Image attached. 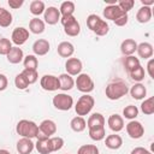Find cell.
<instances>
[{
  "label": "cell",
  "mask_w": 154,
  "mask_h": 154,
  "mask_svg": "<svg viewBox=\"0 0 154 154\" xmlns=\"http://www.w3.org/2000/svg\"><path fill=\"white\" fill-rule=\"evenodd\" d=\"M129 93V87L123 79H114L109 82L105 89L106 97L109 100H119Z\"/></svg>",
  "instance_id": "6da1fadb"
},
{
  "label": "cell",
  "mask_w": 154,
  "mask_h": 154,
  "mask_svg": "<svg viewBox=\"0 0 154 154\" xmlns=\"http://www.w3.org/2000/svg\"><path fill=\"white\" fill-rule=\"evenodd\" d=\"M16 131L22 137H26V138H30V140L34 138V137H37L38 134H40L38 125L36 123H34L32 120H28V119L19 120L16 125Z\"/></svg>",
  "instance_id": "7a4b0ae2"
},
{
  "label": "cell",
  "mask_w": 154,
  "mask_h": 154,
  "mask_svg": "<svg viewBox=\"0 0 154 154\" xmlns=\"http://www.w3.org/2000/svg\"><path fill=\"white\" fill-rule=\"evenodd\" d=\"M87 25L97 36H105L109 31V26L107 22L101 19L97 14H89L87 17Z\"/></svg>",
  "instance_id": "3957f363"
},
{
  "label": "cell",
  "mask_w": 154,
  "mask_h": 154,
  "mask_svg": "<svg viewBox=\"0 0 154 154\" xmlns=\"http://www.w3.org/2000/svg\"><path fill=\"white\" fill-rule=\"evenodd\" d=\"M94 103H95V100L93 96H90L89 94H83L75 105V111L77 116L83 117V116L89 114L94 107Z\"/></svg>",
  "instance_id": "277c9868"
},
{
  "label": "cell",
  "mask_w": 154,
  "mask_h": 154,
  "mask_svg": "<svg viewBox=\"0 0 154 154\" xmlns=\"http://www.w3.org/2000/svg\"><path fill=\"white\" fill-rule=\"evenodd\" d=\"M60 23L63 24L64 32L67 36L75 37L77 35H79V32H81V25H79V23L76 19L75 16H64V17H60Z\"/></svg>",
  "instance_id": "5b68a950"
},
{
  "label": "cell",
  "mask_w": 154,
  "mask_h": 154,
  "mask_svg": "<svg viewBox=\"0 0 154 154\" xmlns=\"http://www.w3.org/2000/svg\"><path fill=\"white\" fill-rule=\"evenodd\" d=\"M53 106L59 111H69L73 106V99L71 95L65 93H58L53 96Z\"/></svg>",
  "instance_id": "8992f818"
},
{
  "label": "cell",
  "mask_w": 154,
  "mask_h": 154,
  "mask_svg": "<svg viewBox=\"0 0 154 154\" xmlns=\"http://www.w3.org/2000/svg\"><path fill=\"white\" fill-rule=\"evenodd\" d=\"M75 85L81 93L84 94H88L94 90V81L87 73H79L77 76V79L75 81Z\"/></svg>",
  "instance_id": "52a82bcc"
},
{
  "label": "cell",
  "mask_w": 154,
  "mask_h": 154,
  "mask_svg": "<svg viewBox=\"0 0 154 154\" xmlns=\"http://www.w3.org/2000/svg\"><path fill=\"white\" fill-rule=\"evenodd\" d=\"M40 85L46 91H55L59 89V78L53 75H43L40 79Z\"/></svg>",
  "instance_id": "ba28073f"
},
{
  "label": "cell",
  "mask_w": 154,
  "mask_h": 154,
  "mask_svg": "<svg viewBox=\"0 0 154 154\" xmlns=\"http://www.w3.org/2000/svg\"><path fill=\"white\" fill-rule=\"evenodd\" d=\"M36 138H37V142L35 143V148L40 154H51V153H53L49 137H47V136H45L40 132Z\"/></svg>",
  "instance_id": "9c48e42d"
},
{
  "label": "cell",
  "mask_w": 154,
  "mask_h": 154,
  "mask_svg": "<svg viewBox=\"0 0 154 154\" xmlns=\"http://www.w3.org/2000/svg\"><path fill=\"white\" fill-rule=\"evenodd\" d=\"M28 38H29V31H28V29H25L23 26H18L12 31L11 42H13L17 47L24 45Z\"/></svg>",
  "instance_id": "30bf717a"
},
{
  "label": "cell",
  "mask_w": 154,
  "mask_h": 154,
  "mask_svg": "<svg viewBox=\"0 0 154 154\" xmlns=\"http://www.w3.org/2000/svg\"><path fill=\"white\" fill-rule=\"evenodd\" d=\"M126 132L128 135L134 138V140H137V138H141L144 134V128L143 125L137 122V120H130L128 124H126Z\"/></svg>",
  "instance_id": "8fae6325"
},
{
  "label": "cell",
  "mask_w": 154,
  "mask_h": 154,
  "mask_svg": "<svg viewBox=\"0 0 154 154\" xmlns=\"http://www.w3.org/2000/svg\"><path fill=\"white\" fill-rule=\"evenodd\" d=\"M83 69L82 61L78 58H69L65 63L66 73L70 76H78Z\"/></svg>",
  "instance_id": "7c38bea8"
},
{
  "label": "cell",
  "mask_w": 154,
  "mask_h": 154,
  "mask_svg": "<svg viewBox=\"0 0 154 154\" xmlns=\"http://www.w3.org/2000/svg\"><path fill=\"white\" fill-rule=\"evenodd\" d=\"M60 12H59V10L57 8V7H54V6H49L48 8H46L45 10V12H43V19H45V22L47 23V24H49V25H54V24H57L58 22H60Z\"/></svg>",
  "instance_id": "4fadbf2b"
},
{
  "label": "cell",
  "mask_w": 154,
  "mask_h": 154,
  "mask_svg": "<svg viewBox=\"0 0 154 154\" xmlns=\"http://www.w3.org/2000/svg\"><path fill=\"white\" fill-rule=\"evenodd\" d=\"M124 13H126V12L122 11L117 4H116V5H108V6H106L105 10H103V17H105L106 19H109V20H113V22L117 20V19H118L120 16H123Z\"/></svg>",
  "instance_id": "5bb4252c"
},
{
  "label": "cell",
  "mask_w": 154,
  "mask_h": 154,
  "mask_svg": "<svg viewBox=\"0 0 154 154\" xmlns=\"http://www.w3.org/2000/svg\"><path fill=\"white\" fill-rule=\"evenodd\" d=\"M107 124H108V128L113 131V132H119L124 129V119L122 116L114 113V114H111L108 117V120H107Z\"/></svg>",
  "instance_id": "9a60e30c"
},
{
  "label": "cell",
  "mask_w": 154,
  "mask_h": 154,
  "mask_svg": "<svg viewBox=\"0 0 154 154\" xmlns=\"http://www.w3.org/2000/svg\"><path fill=\"white\" fill-rule=\"evenodd\" d=\"M38 130L42 135H45L47 137H52V135H54L57 132V124L51 119H45L38 125Z\"/></svg>",
  "instance_id": "2e32d148"
},
{
  "label": "cell",
  "mask_w": 154,
  "mask_h": 154,
  "mask_svg": "<svg viewBox=\"0 0 154 154\" xmlns=\"http://www.w3.org/2000/svg\"><path fill=\"white\" fill-rule=\"evenodd\" d=\"M17 152L19 154H30L34 148H35V143L30 140V138H26V137H22L18 142H17Z\"/></svg>",
  "instance_id": "e0dca14e"
},
{
  "label": "cell",
  "mask_w": 154,
  "mask_h": 154,
  "mask_svg": "<svg viewBox=\"0 0 154 154\" xmlns=\"http://www.w3.org/2000/svg\"><path fill=\"white\" fill-rule=\"evenodd\" d=\"M49 48H51V45L45 38H38L32 45V52L35 55H46L49 52Z\"/></svg>",
  "instance_id": "ac0fdd59"
},
{
  "label": "cell",
  "mask_w": 154,
  "mask_h": 154,
  "mask_svg": "<svg viewBox=\"0 0 154 154\" xmlns=\"http://www.w3.org/2000/svg\"><path fill=\"white\" fill-rule=\"evenodd\" d=\"M136 49H137V42L134 38H125L120 43V52L125 57L132 55L136 52Z\"/></svg>",
  "instance_id": "d6986e66"
},
{
  "label": "cell",
  "mask_w": 154,
  "mask_h": 154,
  "mask_svg": "<svg viewBox=\"0 0 154 154\" xmlns=\"http://www.w3.org/2000/svg\"><path fill=\"white\" fill-rule=\"evenodd\" d=\"M87 126L88 129H99V128H105V118L101 113H93L89 116L87 120Z\"/></svg>",
  "instance_id": "ffe728a7"
},
{
  "label": "cell",
  "mask_w": 154,
  "mask_h": 154,
  "mask_svg": "<svg viewBox=\"0 0 154 154\" xmlns=\"http://www.w3.org/2000/svg\"><path fill=\"white\" fill-rule=\"evenodd\" d=\"M137 54L140 58L142 59H150L153 57V46L149 42H141L140 45H137V49H136Z\"/></svg>",
  "instance_id": "44dd1931"
},
{
  "label": "cell",
  "mask_w": 154,
  "mask_h": 154,
  "mask_svg": "<svg viewBox=\"0 0 154 154\" xmlns=\"http://www.w3.org/2000/svg\"><path fill=\"white\" fill-rule=\"evenodd\" d=\"M57 52L60 57L63 58H70L73 53H75V47L71 42L69 41H63L58 45V48H57Z\"/></svg>",
  "instance_id": "7402d4cb"
},
{
  "label": "cell",
  "mask_w": 154,
  "mask_h": 154,
  "mask_svg": "<svg viewBox=\"0 0 154 154\" xmlns=\"http://www.w3.org/2000/svg\"><path fill=\"white\" fill-rule=\"evenodd\" d=\"M58 78H59V89L60 90L67 91L75 87V79L72 78V76H70L67 73H61Z\"/></svg>",
  "instance_id": "603a6c76"
},
{
  "label": "cell",
  "mask_w": 154,
  "mask_h": 154,
  "mask_svg": "<svg viewBox=\"0 0 154 154\" xmlns=\"http://www.w3.org/2000/svg\"><path fill=\"white\" fill-rule=\"evenodd\" d=\"M7 58V61L11 63V64H19L20 61H23L24 59V54H23V51L22 48L19 47H12L11 51L8 52V54L6 55Z\"/></svg>",
  "instance_id": "cb8c5ba5"
},
{
  "label": "cell",
  "mask_w": 154,
  "mask_h": 154,
  "mask_svg": "<svg viewBox=\"0 0 154 154\" xmlns=\"http://www.w3.org/2000/svg\"><path fill=\"white\" fill-rule=\"evenodd\" d=\"M105 144H106L107 148H109L112 150H116V149H119L123 146V138L117 134H112V135H108L106 137Z\"/></svg>",
  "instance_id": "d4e9b609"
},
{
  "label": "cell",
  "mask_w": 154,
  "mask_h": 154,
  "mask_svg": "<svg viewBox=\"0 0 154 154\" xmlns=\"http://www.w3.org/2000/svg\"><path fill=\"white\" fill-rule=\"evenodd\" d=\"M129 91H130L131 97L135 100H142V99H144V96L147 94V89H146L144 84H142V83L134 84Z\"/></svg>",
  "instance_id": "484cf974"
},
{
  "label": "cell",
  "mask_w": 154,
  "mask_h": 154,
  "mask_svg": "<svg viewBox=\"0 0 154 154\" xmlns=\"http://www.w3.org/2000/svg\"><path fill=\"white\" fill-rule=\"evenodd\" d=\"M136 19L138 23H148L152 19V8L148 6H142L136 13Z\"/></svg>",
  "instance_id": "4316f807"
},
{
  "label": "cell",
  "mask_w": 154,
  "mask_h": 154,
  "mask_svg": "<svg viewBox=\"0 0 154 154\" xmlns=\"http://www.w3.org/2000/svg\"><path fill=\"white\" fill-rule=\"evenodd\" d=\"M45 26H46L45 25V22L42 19L37 18V17L30 19V22H29V30L32 34H36V35L42 34L45 31Z\"/></svg>",
  "instance_id": "83f0119b"
},
{
  "label": "cell",
  "mask_w": 154,
  "mask_h": 154,
  "mask_svg": "<svg viewBox=\"0 0 154 154\" xmlns=\"http://www.w3.org/2000/svg\"><path fill=\"white\" fill-rule=\"evenodd\" d=\"M70 126H71V129H72L75 132H82V131H84L85 128H87V122H85V119H84L83 117L77 116V117H75V118L71 119Z\"/></svg>",
  "instance_id": "f1b7e54d"
},
{
  "label": "cell",
  "mask_w": 154,
  "mask_h": 154,
  "mask_svg": "<svg viewBox=\"0 0 154 154\" xmlns=\"http://www.w3.org/2000/svg\"><path fill=\"white\" fill-rule=\"evenodd\" d=\"M29 10H30V13L34 14V16H40L45 12L46 10V6H45V2L41 1V0H34L30 2V6H29Z\"/></svg>",
  "instance_id": "f546056e"
},
{
  "label": "cell",
  "mask_w": 154,
  "mask_h": 154,
  "mask_svg": "<svg viewBox=\"0 0 154 154\" xmlns=\"http://www.w3.org/2000/svg\"><path fill=\"white\" fill-rule=\"evenodd\" d=\"M12 24V14L8 10L0 7V26L7 28Z\"/></svg>",
  "instance_id": "4dcf8cb0"
},
{
  "label": "cell",
  "mask_w": 154,
  "mask_h": 154,
  "mask_svg": "<svg viewBox=\"0 0 154 154\" xmlns=\"http://www.w3.org/2000/svg\"><path fill=\"white\" fill-rule=\"evenodd\" d=\"M23 65H24L25 70H37L38 60H37L36 55L29 54V55L24 57V59H23Z\"/></svg>",
  "instance_id": "1f68e13d"
},
{
  "label": "cell",
  "mask_w": 154,
  "mask_h": 154,
  "mask_svg": "<svg viewBox=\"0 0 154 154\" xmlns=\"http://www.w3.org/2000/svg\"><path fill=\"white\" fill-rule=\"evenodd\" d=\"M59 12H60V16H61V17H64V16H73V12H75V4H73L72 1H64V2L60 5Z\"/></svg>",
  "instance_id": "d6a6232c"
},
{
  "label": "cell",
  "mask_w": 154,
  "mask_h": 154,
  "mask_svg": "<svg viewBox=\"0 0 154 154\" xmlns=\"http://www.w3.org/2000/svg\"><path fill=\"white\" fill-rule=\"evenodd\" d=\"M140 64V59L134 57V55H129V57H125L124 59V67L126 70V72L129 73L130 71H132L135 67H137Z\"/></svg>",
  "instance_id": "836d02e7"
},
{
  "label": "cell",
  "mask_w": 154,
  "mask_h": 154,
  "mask_svg": "<svg viewBox=\"0 0 154 154\" xmlns=\"http://www.w3.org/2000/svg\"><path fill=\"white\" fill-rule=\"evenodd\" d=\"M141 111H142V113H144L147 116H150L154 113V97L153 96L146 99L141 103Z\"/></svg>",
  "instance_id": "e575fe53"
},
{
  "label": "cell",
  "mask_w": 154,
  "mask_h": 154,
  "mask_svg": "<svg viewBox=\"0 0 154 154\" xmlns=\"http://www.w3.org/2000/svg\"><path fill=\"white\" fill-rule=\"evenodd\" d=\"M144 75H146L144 69L141 65H138L137 67H135L132 71L129 72V76L131 77V79H134L135 82H138V83L144 79Z\"/></svg>",
  "instance_id": "d590c367"
},
{
  "label": "cell",
  "mask_w": 154,
  "mask_h": 154,
  "mask_svg": "<svg viewBox=\"0 0 154 154\" xmlns=\"http://www.w3.org/2000/svg\"><path fill=\"white\" fill-rule=\"evenodd\" d=\"M123 116H124L126 119L135 120V118L138 116V108H137L135 105H129V106H126V107L123 109Z\"/></svg>",
  "instance_id": "8d00e7d4"
},
{
  "label": "cell",
  "mask_w": 154,
  "mask_h": 154,
  "mask_svg": "<svg viewBox=\"0 0 154 154\" xmlns=\"http://www.w3.org/2000/svg\"><path fill=\"white\" fill-rule=\"evenodd\" d=\"M89 137L93 141H101L106 137V131L105 128H99V129H89Z\"/></svg>",
  "instance_id": "74e56055"
},
{
  "label": "cell",
  "mask_w": 154,
  "mask_h": 154,
  "mask_svg": "<svg viewBox=\"0 0 154 154\" xmlns=\"http://www.w3.org/2000/svg\"><path fill=\"white\" fill-rule=\"evenodd\" d=\"M22 75L25 77L26 82L29 84H34L37 79H38V75H37V70H23L22 71Z\"/></svg>",
  "instance_id": "f35d334b"
},
{
  "label": "cell",
  "mask_w": 154,
  "mask_h": 154,
  "mask_svg": "<svg viewBox=\"0 0 154 154\" xmlns=\"http://www.w3.org/2000/svg\"><path fill=\"white\" fill-rule=\"evenodd\" d=\"M77 154H99V148L95 144H83L78 148Z\"/></svg>",
  "instance_id": "ab89813d"
},
{
  "label": "cell",
  "mask_w": 154,
  "mask_h": 154,
  "mask_svg": "<svg viewBox=\"0 0 154 154\" xmlns=\"http://www.w3.org/2000/svg\"><path fill=\"white\" fill-rule=\"evenodd\" d=\"M11 48H12V42L6 37H1L0 38V55H7Z\"/></svg>",
  "instance_id": "60d3db41"
},
{
  "label": "cell",
  "mask_w": 154,
  "mask_h": 154,
  "mask_svg": "<svg viewBox=\"0 0 154 154\" xmlns=\"http://www.w3.org/2000/svg\"><path fill=\"white\" fill-rule=\"evenodd\" d=\"M14 85H16L18 89H20V90H24V89H26V88L29 87V83L26 82V79H25V77L22 75V72L16 76V78H14Z\"/></svg>",
  "instance_id": "b9f144b4"
},
{
  "label": "cell",
  "mask_w": 154,
  "mask_h": 154,
  "mask_svg": "<svg viewBox=\"0 0 154 154\" xmlns=\"http://www.w3.org/2000/svg\"><path fill=\"white\" fill-rule=\"evenodd\" d=\"M49 140H51V144H52V149H53V152H58V150H60L61 148H63V146H64V140L61 138V137H59V136H52V137H49Z\"/></svg>",
  "instance_id": "7bdbcfd3"
},
{
  "label": "cell",
  "mask_w": 154,
  "mask_h": 154,
  "mask_svg": "<svg viewBox=\"0 0 154 154\" xmlns=\"http://www.w3.org/2000/svg\"><path fill=\"white\" fill-rule=\"evenodd\" d=\"M117 5L119 6V8L122 10V11H124V12H129L130 10H132V7H134V5H135V1L134 0H119L118 2H117Z\"/></svg>",
  "instance_id": "ee69618b"
},
{
  "label": "cell",
  "mask_w": 154,
  "mask_h": 154,
  "mask_svg": "<svg viewBox=\"0 0 154 154\" xmlns=\"http://www.w3.org/2000/svg\"><path fill=\"white\" fill-rule=\"evenodd\" d=\"M128 20H129V16H128V13H124V14L120 16L117 20H114V24L118 25V26H124V25H126Z\"/></svg>",
  "instance_id": "f6af8a7d"
},
{
  "label": "cell",
  "mask_w": 154,
  "mask_h": 154,
  "mask_svg": "<svg viewBox=\"0 0 154 154\" xmlns=\"http://www.w3.org/2000/svg\"><path fill=\"white\" fill-rule=\"evenodd\" d=\"M7 4H8V6H10L11 8L17 10V8H19V7H22V6H23L24 1H23V0H8V1H7Z\"/></svg>",
  "instance_id": "bcb514c9"
},
{
  "label": "cell",
  "mask_w": 154,
  "mask_h": 154,
  "mask_svg": "<svg viewBox=\"0 0 154 154\" xmlns=\"http://www.w3.org/2000/svg\"><path fill=\"white\" fill-rule=\"evenodd\" d=\"M147 71H148V75L150 78H154V59H149L148 60V64H147Z\"/></svg>",
  "instance_id": "7dc6e473"
},
{
  "label": "cell",
  "mask_w": 154,
  "mask_h": 154,
  "mask_svg": "<svg viewBox=\"0 0 154 154\" xmlns=\"http://www.w3.org/2000/svg\"><path fill=\"white\" fill-rule=\"evenodd\" d=\"M7 84H8V81H7V77L2 73H0V91H4L6 88H7Z\"/></svg>",
  "instance_id": "c3c4849f"
},
{
  "label": "cell",
  "mask_w": 154,
  "mask_h": 154,
  "mask_svg": "<svg viewBox=\"0 0 154 154\" xmlns=\"http://www.w3.org/2000/svg\"><path fill=\"white\" fill-rule=\"evenodd\" d=\"M130 154H153V153L149 152V150H147V149L143 148V147H136V148H134V149L131 150Z\"/></svg>",
  "instance_id": "681fc988"
},
{
  "label": "cell",
  "mask_w": 154,
  "mask_h": 154,
  "mask_svg": "<svg viewBox=\"0 0 154 154\" xmlns=\"http://www.w3.org/2000/svg\"><path fill=\"white\" fill-rule=\"evenodd\" d=\"M141 2H142L143 6H148V7H150V6L154 4V0H141Z\"/></svg>",
  "instance_id": "f907efd6"
},
{
  "label": "cell",
  "mask_w": 154,
  "mask_h": 154,
  "mask_svg": "<svg viewBox=\"0 0 154 154\" xmlns=\"http://www.w3.org/2000/svg\"><path fill=\"white\" fill-rule=\"evenodd\" d=\"M105 2H107L108 5H116V4H117L116 0H105Z\"/></svg>",
  "instance_id": "816d5d0a"
},
{
  "label": "cell",
  "mask_w": 154,
  "mask_h": 154,
  "mask_svg": "<svg viewBox=\"0 0 154 154\" xmlns=\"http://www.w3.org/2000/svg\"><path fill=\"white\" fill-rule=\"evenodd\" d=\"M0 154H11V153L6 149H0Z\"/></svg>",
  "instance_id": "f5cc1de1"
}]
</instances>
